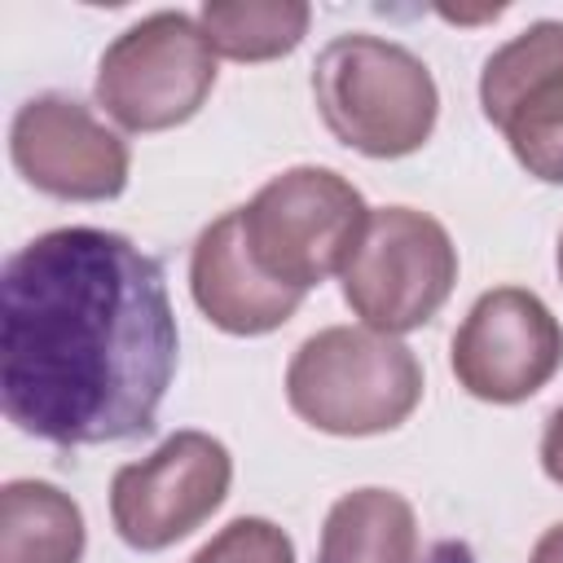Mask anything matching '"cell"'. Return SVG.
<instances>
[{"mask_svg": "<svg viewBox=\"0 0 563 563\" xmlns=\"http://www.w3.org/2000/svg\"><path fill=\"white\" fill-rule=\"evenodd\" d=\"M180 330L163 264L132 238L66 224L0 273V409L48 444L150 435L176 378Z\"/></svg>", "mask_w": 563, "mask_h": 563, "instance_id": "cell-1", "label": "cell"}, {"mask_svg": "<svg viewBox=\"0 0 563 563\" xmlns=\"http://www.w3.org/2000/svg\"><path fill=\"white\" fill-rule=\"evenodd\" d=\"M312 101L330 136L365 158L422 150L440 119L427 62L383 35H339L312 62Z\"/></svg>", "mask_w": 563, "mask_h": 563, "instance_id": "cell-2", "label": "cell"}, {"mask_svg": "<svg viewBox=\"0 0 563 563\" xmlns=\"http://www.w3.org/2000/svg\"><path fill=\"white\" fill-rule=\"evenodd\" d=\"M295 418L325 435L396 431L422 400V365L409 343L369 325H325L286 365Z\"/></svg>", "mask_w": 563, "mask_h": 563, "instance_id": "cell-3", "label": "cell"}, {"mask_svg": "<svg viewBox=\"0 0 563 563\" xmlns=\"http://www.w3.org/2000/svg\"><path fill=\"white\" fill-rule=\"evenodd\" d=\"M238 216L242 242L260 273L308 295L325 277L343 273L365 233L369 207L347 176L303 163L260 185V194L238 207Z\"/></svg>", "mask_w": 563, "mask_h": 563, "instance_id": "cell-4", "label": "cell"}, {"mask_svg": "<svg viewBox=\"0 0 563 563\" xmlns=\"http://www.w3.org/2000/svg\"><path fill=\"white\" fill-rule=\"evenodd\" d=\"M216 75V48L202 22L158 9L106 44L92 97L123 132H167L202 110Z\"/></svg>", "mask_w": 563, "mask_h": 563, "instance_id": "cell-5", "label": "cell"}, {"mask_svg": "<svg viewBox=\"0 0 563 563\" xmlns=\"http://www.w3.org/2000/svg\"><path fill=\"white\" fill-rule=\"evenodd\" d=\"M343 303L378 334L422 330L457 286V246L449 229L413 207H378L352 260L339 273Z\"/></svg>", "mask_w": 563, "mask_h": 563, "instance_id": "cell-6", "label": "cell"}, {"mask_svg": "<svg viewBox=\"0 0 563 563\" xmlns=\"http://www.w3.org/2000/svg\"><path fill=\"white\" fill-rule=\"evenodd\" d=\"M233 457L207 431H176L110 479V519L123 545L154 554L202 528L229 497Z\"/></svg>", "mask_w": 563, "mask_h": 563, "instance_id": "cell-7", "label": "cell"}, {"mask_svg": "<svg viewBox=\"0 0 563 563\" xmlns=\"http://www.w3.org/2000/svg\"><path fill=\"white\" fill-rule=\"evenodd\" d=\"M449 365L457 387L475 400L519 405L559 374L563 325L541 295L523 286H493L462 317Z\"/></svg>", "mask_w": 563, "mask_h": 563, "instance_id": "cell-8", "label": "cell"}, {"mask_svg": "<svg viewBox=\"0 0 563 563\" xmlns=\"http://www.w3.org/2000/svg\"><path fill=\"white\" fill-rule=\"evenodd\" d=\"M9 158L18 176L62 202H106L128 185V141L106 128L92 106L66 92H40L9 123Z\"/></svg>", "mask_w": 563, "mask_h": 563, "instance_id": "cell-9", "label": "cell"}, {"mask_svg": "<svg viewBox=\"0 0 563 563\" xmlns=\"http://www.w3.org/2000/svg\"><path fill=\"white\" fill-rule=\"evenodd\" d=\"M479 106L519 167L563 185V22L541 18L501 44L479 75Z\"/></svg>", "mask_w": 563, "mask_h": 563, "instance_id": "cell-10", "label": "cell"}, {"mask_svg": "<svg viewBox=\"0 0 563 563\" xmlns=\"http://www.w3.org/2000/svg\"><path fill=\"white\" fill-rule=\"evenodd\" d=\"M189 290H194L198 312L216 330L238 334V339L282 330L303 303V290H290L273 282L268 273H260V264L251 260L242 242L238 207L198 233L194 255H189Z\"/></svg>", "mask_w": 563, "mask_h": 563, "instance_id": "cell-11", "label": "cell"}, {"mask_svg": "<svg viewBox=\"0 0 563 563\" xmlns=\"http://www.w3.org/2000/svg\"><path fill=\"white\" fill-rule=\"evenodd\" d=\"M317 563H422L418 515L396 488L343 493L325 523Z\"/></svg>", "mask_w": 563, "mask_h": 563, "instance_id": "cell-12", "label": "cell"}, {"mask_svg": "<svg viewBox=\"0 0 563 563\" xmlns=\"http://www.w3.org/2000/svg\"><path fill=\"white\" fill-rule=\"evenodd\" d=\"M88 545L84 510L48 479L0 488V563H79Z\"/></svg>", "mask_w": 563, "mask_h": 563, "instance_id": "cell-13", "label": "cell"}, {"mask_svg": "<svg viewBox=\"0 0 563 563\" xmlns=\"http://www.w3.org/2000/svg\"><path fill=\"white\" fill-rule=\"evenodd\" d=\"M198 22L216 57L273 62L299 48V40L308 35L312 9L303 0H207L198 9Z\"/></svg>", "mask_w": 563, "mask_h": 563, "instance_id": "cell-14", "label": "cell"}, {"mask_svg": "<svg viewBox=\"0 0 563 563\" xmlns=\"http://www.w3.org/2000/svg\"><path fill=\"white\" fill-rule=\"evenodd\" d=\"M189 563H295V541L273 519L242 515L224 523Z\"/></svg>", "mask_w": 563, "mask_h": 563, "instance_id": "cell-15", "label": "cell"}, {"mask_svg": "<svg viewBox=\"0 0 563 563\" xmlns=\"http://www.w3.org/2000/svg\"><path fill=\"white\" fill-rule=\"evenodd\" d=\"M541 471L563 488V405L545 418V431H541Z\"/></svg>", "mask_w": 563, "mask_h": 563, "instance_id": "cell-16", "label": "cell"}, {"mask_svg": "<svg viewBox=\"0 0 563 563\" xmlns=\"http://www.w3.org/2000/svg\"><path fill=\"white\" fill-rule=\"evenodd\" d=\"M528 563H563V523H554V528H545V532L537 537Z\"/></svg>", "mask_w": 563, "mask_h": 563, "instance_id": "cell-17", "label": "cell"}, {"mask_svg": "<svg viewBox=\"0 0 563 563\" xmlns=\"http://www.w3.org/2000/svg\"><path fill=\"white\" fill-rule=\"evenodd\" d=\"M559 282H563V238H559Z\"/></svg>", "mask_w": 563, "mask_h": 563, "instance_id": "cell-18", "label": "cell"}]
</instances>
